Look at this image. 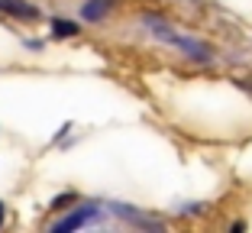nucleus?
<instances>
[{
    "label": "nucleus",
    "instance_id": "obj_5",
    "mask_svg": "<svg viewBox=\"0 0 252 233\" xmlns=\"http://www.w3.org/2000/svg\"><path fill=\"white\" fill-rule=\"evenodd\" d=\"M68 201H74V195H71V191H65V195H59V198H55V201H52V211H65V204Z\"/></svg>",
    "mask_w": 252,
    "mask_h": 233
},
{
    "label": "nucleus",
    "instance_id": "obj_4",
    "mask_svg": "<svg viewBox=\"0 0 252 233\" xmlns=\"http://www.w3.org/2000/svg\"><path fill=\"white\" fill-rule=\"evenodd\" d=\"M84 33L81 20H71V16H52L49 20V36L52 39H78Z\"/></svg>",
    "mask_w": 252,
    "mask_h": 233
},
{
    "label": "nucleus",
    "instance_id": "obj_7",
    "mask_svg": "<svg viewBox=\"0 0 252 233\" xmlns=\"http://www.w3.org/2000/svg\"><path fill=\"white\" fill-rule=\"evenodd\" d=\"M3 224H7V204L0 201V230H3Z\"/></svg>",
    "mask_w": 252,
    "mask_h": 233
},
{
    "label": "nucleus",
    "instance_id": "obj_6",
    "mask_svg": "<svg viewBox=\"0 0 252 233\" xmlns=\"http://www.w3.org/2000/svg\"><path fill=\"white\" fill-rule=\"evenodd\" d=\"M23 49H30V52H42L45 42H42V39H23Z\"/></svg>",
    "mask_w": 252,
    "mask_h": 233
},
{
    "label": "nucleus",
    "instance_id": "obj_3",
    "mask_svg": "<svg viewBox=\"0 0 252 233\" xmlns=\"http://www.w3.org/2000/svg\"><path fill=\"white\" fill-rule=\"evenodd\" d=\"M113 10H117V0H81L78 20L81 23H104Z\"/></svg>",
    "mask_w": 252,
    "mask_h": 233
},
{
    "label": "nucleus",
    "instance_id": "obj_2",
    "mask_svg": "<svg viewBox=\"0 0 252 233\" xmlns=\"http://www.w3.org/2000/svg\"><path fill=\"white\" fill-rule=\"evenodd\" d=\"M0 13H7L16 23H39L42 20V7H36L32 0H0Z\"/></svg>",
    "mask_w": 252,
    "mask_h": 233
},
{
    "label": "nucleus",
    "instance_id": "obj_1",
    "mask_svg": "<svg viewBox=\"0 0 252 233\" xmlns=\"http://www.w3.org/2000/svg\"><path fill=\"white\" fill-rule=\"evenodd\" d=\"M107 220L104 207L94 201H81V204H74V207H68L65 217L52 220V227L49 230L52 233H71V230H84V227H100Z\"/></svg>",
    "mask_w": 252,
    "mask_h": 233
}]
</instances>
